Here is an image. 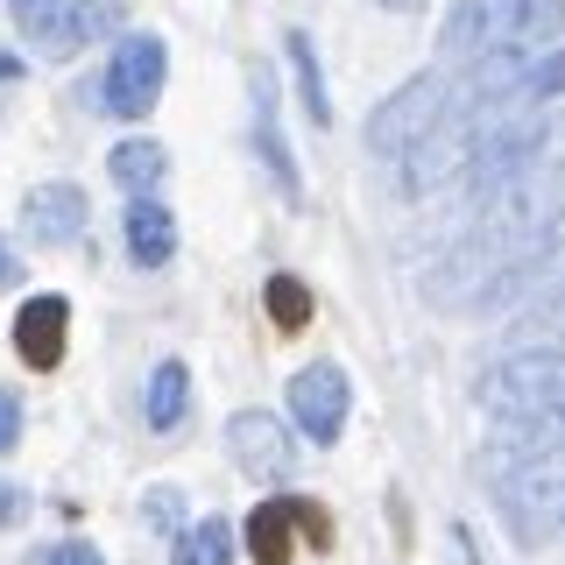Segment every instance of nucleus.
<instances>
[{
  "label": "nucleus",
  "mask_w": 565,
  "mask_h": 565,
  "mask_svg": "<svg viewBox=\"0 0 565 565\" xmlns=\"http://www.w3.org/2000/svg\"><path fill=\"white\" fill-rule=\"evenodd\" d=\"M565 35V0H459L438 29V50L459 64L481 57H516V50H544Z\"/></svg>",
  "instance_id": "nucleus-1"
},
{
  "label": "nucleus",
  "mask_w": 565,
  "mask_h": 565,
  "mask_svg": "<svg viewBox=\"0 0 565 565\" xmlns=\"http://www.w3.org/2000/svg\"><path fill=\"white\" fill-rule=\"evenodd\" d=\"M494 481V502H502V523L516 544H544L552 530H565V446L509 459Z\"/></svg>",
  "instance_id": "nucleus-2"
},
{
  "label": "nucleus",
  "mask_w": 565,
  "mask_h": 565,
  "mask_svg": "<svg viewBox=\"0 0 565 565\" xmlns=\"http://www.w3.org/2000/svg\"><path fill=\"white\" fill-rule=\"evenodd\" d=\"M446 106H452V85L438 78V71H424V78H411V85H396V93H388L375 114H367V149L375 156H411L424 135L438 128V120H446Z\"/></svg>",
  "instance_id": "nucleus-3"
},
{
  "label": "nucleus",
  "mask_w": 565,
  "mask_h": 565,
  "mask_svg": "<svg viewBox=\"0 0 565 565\" xmlns=\"http://www.w3.org/2000/svg\"><path fill=\"white\" fill-rule=\"evenodd\" d=\"M163 43L156 35H128V43L114 50V64H106V106H114L120 120H141L156 99H163Z\"/></svg>",
  "instance_id": "nucleus-4"
},
{
  "label": "nucleus",
  "mask_w": 565,
  "mask_h": 565,
  "mask_svg": "<svg viewBox=\"0 0 565 565\" xmlns=\"http://www.w3.org/2000/svg\"><path fill=\"white\" fill-rule=\"evenodd\" d=\"M290 417H297V431H305L311 446H332L340 424H347V375H340V367H332V361L297 367V375H290Z\"/></svg>",
  "instance_id": "nucleus-5"
},
{
  "label": "nucleus",
  "mask_w": 565,
  "mask_h": 565,
  "mask_svg": "<svg viewBox=\"0 0 565 565\" xmlns=\"http://www.w3.org/2000/svg\"><path fill=\"white\" fill-rule=\"evenodd\" d=\"M8 14H14V29H22L35 50H50V57H78V50L93 43L85 0H8Z\"/></svg>",
  "instance_id": "nucleus-6"
},
{
  "label": "nucleus",
  "mask_w": 565,
  "mask_h": 565,
  "mask_svg": "<svg viewBox=\"0 0 565 565\" xmlns=\"http://www.w3.org/2000/svg\"><path fill=\"white\" fill-rule=\"evenodd\" d=\"M226 452H234L241 473H255V481H282V473L297 467V438L282 431L269 411H241L226 424Z\"/></svg>",
  "instance_id": "nucleus-7"
},
{
  "label": "nucleus",
  "mask_w": 565,
  "mask_h": 565,
  "mask_svg": "<svg viewBox=\"0 0 565 565\" xmlns=\"http://www.w3.org/2000/svg\"><path fill=\"white\" fill-rule=\"evenodd\" d=\"M22 234L43 247H71L85 234V191L78 184H35L22 199Z\"/></svg>",
  "instance_id": "nucleus-8"
},
{
  "label": "nucleus",
  "mask_w": 565,
  "mask_h": 565,
  "mask_svg": "<svg viewBox=\"0 0 565 565\" xmlns=\"http://www.w3.org/2000/svg\"><path fill=\"white\" fill-rule=\"evenodd\" d=\"M64 332H71L64 297H29V305L14 311V353H22L35 375H50V367L64 361Z\"/></svg>",
  "instance_id": "nucleus-9"
},
{
  "label": "nucleus",
  "mask_w": 565,
  "mask_h": 565,
  "mask_svg": "<svg viewBox=\"0 0 565 565\" xmlns=\"http://www.w3.org/2000/svg\"><path fill=\"white\" fill-rule=\"evenodd\" d=\"M120 241H128V262H141V269H163V262L177 255V220L156 199H135L128 212H120Z\"/></svg>",
  "instance_id": "nucleus-10"
},
{
  "label": "nucleus",
  "mask_w": 565,
  "mask_h": 565,
  "mask_svg": "<svg viewBox=\"0 0 565 565\" xmlns=\"http://www.w3.org/2000/svg\"><path fill=\"white\" fill-rule=\"evenodd\" d=\"M297 494H276V502H262L255 516H247V552H255V565H290L297 552Z\"/></svg>",
  "instance_id": "nucleus-11"
},
{
  "label": "nucleus",
  "mask_w": 565,
  "mask_h": 565,
  "mask_svg": "<svg viewBox=\"0 0 565 565\" xmlns=\"http://www.w3.org/2000/svg\"><path fill=\"white\" fill-rule=\"evenodd\" d=\"M106 170H114V184L120 191H135V199H149L156 184H163V170H170V156H163V141H120L114 156H106Z\"/></svg>",
  "instance_id": "nucleus-12"
},
{
  "label": "nucleus",
  "mask_w": 565,
  "mask_h": 565,
  "mask_svg": "<svg viewBox=\"0 0 565 565\" xmlns=\"http://www.w3.org/2000/svg\"><path fill=\"white\" fill-rule=\"evenodd\" d=\"M255 149H262V163H269V177L282 184V199H297V163H290V149H282L276 99H269V78H262V71H255Z\"/></svg>",
  "instance_id": "nucleus-13"
},
{
  "label": "nucleus",
  "mask_w": 565,
  "mask_h": 565,
  "mask_svg": "<svg viewBox=\"0 0 565 565\" xmlns=\"http://www.w3.org/2000/svg\"><path fill=\"white\" fill-rule=\"evenodd\" d=\"M282 50H290V64H297V99H305V114L318 120V128H332V99H326V78H318V50H311V35H305V29H290V35H282Z\"/></svg>",
  "instance_id": "nucleus-14"
},
{
  "label": "nucleus",
  "mask_w": 565,
  "mask_h": 565,
  "mask_svg": "<svg viewBox=\"0 0 565 565\" xmlns=\"http://www.w3.org/2000/svg\"><path fill=\"white\" fill-rule=\"evenodd\" d=\"M184 411H191V375H184V361H163L149 375V424L170 431V424H184Z\"/></svg>",
  "instance_id": "nucleus-15"
},
{
  "label": "nucleus",
  "mask_w": 565,
  "mask_h": 565,
  "mask_svg": "<svg viewBox=\"0 0 565 565\" xmlns=\"http://www.w3.org/2000/svg\"><path fill=\"white\" fill-rule=\"evenodd\" d=\"M170 565H234V530H226L220 516L191 523L184 537H177V552H170Z\"/></svg>",
  "instance_id": "nucleus-16"
},
{
  "label": "nucleus",
  "mask_w": 565,
  "mask_h": 565,
  "mask_svg": "<svg viewBox=\"0 0 565 565\" xmlns=\"http://www.w3.org/2000/svg\"><path fill=\"white\" fill-rule=\"evenodd\" d=\"M262 297H269V318H276L282 332H305L311 326V290L297 276H269V290H262Z\"/></svg>",
  "instance_id": "nucleus-17"
},
{
  "label": "nucleus",
  "mask_w": 565,
  "mask_h": 565,
  "mask_svg": "<svg viewBox=\"0 0 565 565\" xmlns=\"http://www.w3.org/2000/svg\"><path fill=\"white\" fill-rule=\"evenodd\" d=\"M14 438H22V403L0 388V452H14Z\"/></svg>",
  "instance_id": "nucleus-18"
},
{
  "label": "nucleus",
  "mask_w": 565,
  "mask_h": 565,
  "mask_svg": "<svg viewBox=\"0 0 565 565\" xmlns=\"http://www.w3.org/2000/svg\"><path fill=\"white\" fill-rule=\"evenodd\" d=\"M22 516H29V494L14 488V481H0V530H8V523H22Z\"/></svg>",
  "instance_id": "nucleus-19"
},
{
  "label": "nucleus",
  "mask_w": 565,
  "mask_h": 565,
  "mask_svg": "<svg viewBox=\"0 0 565 565\" xmlns=\"http://www.w3.org/2000/svg\"><path fill=\"white\" fill-rule=\"evenodd\" d=\"M43 565H99V552H93V544H57Z\"/></svg>",
  "instance_id": "nucleus-20"
},
{
  "label": "nucleus",
  "mask_w": 565,
  "mask_h": 565,
  "mask_svg": "<svg viewBox=\"0 0 565 565\" xmlns=\"http://www.w3.org/2000/svg\"><path fill=\"white\" fill-rule=\"evenodd\" d=\"M14 282V255H8V241H0V290Z\"/></svg>",
  "instance_id": "nucleus-21"
},
{
  "label": "nucleus",
  "mask_w": 565,
  "mask_h": 565,
  "mask_svg": "<svg viewBox=\"0 0 565 565\" xmlns=\"http://www.w3.org/2000/svg\"><path fill=\"white\" fill-rule=\"evenodd\" d=\"M375 8H388V14H417L424 0H375Z\"/></svg>",
  "instance_id": "nucleus-22"
},
{
  "label": "nucleus",
  "mask_w": 565,
  "mask_h": 565,
  "mask_svg": "<svg viewBox=\"0 0 565 565\" xmlns=\"http://www.w3.org/2000/svg\"><path fill=\"white\" fill-rule=\"evenodd\" d=\"M0 78H22V64H14V57H8V50H0Z\"/></svg>",
  "instance_id": "nucleus-23"
}]
</instances>
